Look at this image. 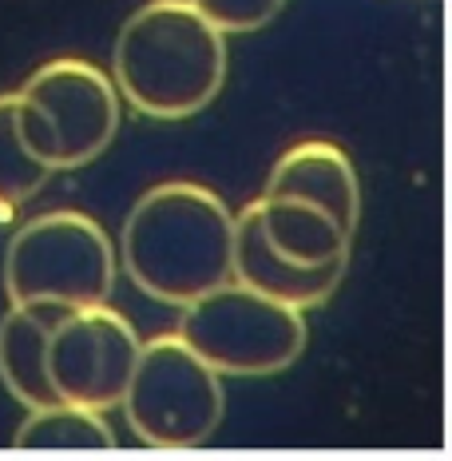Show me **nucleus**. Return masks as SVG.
Here are the masks:
<instances>
[{"label": "nucleus", "mask_w": 452, "mask_h": 461, "mask_svg": "<svg viewBox=\"0 0 452 461\" xmlns=\"http://www.w3.org/2000/svg\"><path fill=\"white\" fill-rule=\"evenodd\" d=\"M235 215L203 184L171 179L143 191L120 235L128 278L147 299L187 306L230 278Z\"/></svg>", "instance_id": "obj_1"}, {"label": "nucleus", "mask_w": 452, "mask_h": 461, "mask_svg": "<svg viewBox=\"0 0 452 461\" xmlns=\"http://www.w3.org/2000/svg\"><path fill=\"white\" fill-rule=\"evenodd\" d=\"M111 84L151 120L199 115L226 84V36L191 0H147L115 36Z\"/></svg>", "instance_id": "obj_2"}, {"label": "nucleus", "mask_w": 452, "mask_h": 461, "mask_svg": "<svg viewBox=\"0 0 452 461\" xmlns=\"http://www.w3.org/2000/svg\"><path fill=\"white\" fill-rule=\"evenodd\" d=\"M120 255L103 223L84 211H44L13 230L4 251L8 303L92 306L108 303Z\"/></svg>", "instance_id": "obj_3"}, {"label": "nucleus", "mask_w": 452, "mask_h": 461, "mask_svg": "<svg viewBox=\"0 0 452 461\" xmlns=\"http://www.w3.org/2000/svg\"><path fill=\"white\" fill-rule=\"evenodd\" d=\"M179 339L223 378H266L306 350V311L226 278L179 306Z\"/></svg>", "instance_id": "obj_4"}, {"label": "nucleus", "mask_w": 452, "mask_h": 461, "mask_svg": "<svg viewBox=\"0 0 452 461\" xmlns=\"http://www.w3.org/2000/svg\"><path fill=\"white\" fill-rule=\"evenodd\" d=\"M21 136L52 171L88 167L111 148L120 131V92L92 60L60 56L40 64L16 88Z\"/></svg>", "instance_id": "obj_5"}, {"label": "nucleus", "mask_w": 452, "mask_h": 461, "mask_svg": "<svg viewBox=\"0 0 452 461\" xmlns=\"http://www.w3.org/2000/svg\"><path fill=\"white\" fill-rule=\"evenodd\" d=\"M120 410L143 446L199 449L223 426V374L210 370L179 334H159L139 346Z\"/></svg>", "instance_id": "obj_6"}, {"label": "nucleus", "mask_w": 452, "mask_h": 461, "mask_svg": "<svg viewBox=\"0 0 452 461\" xmlns=\"http://www.w3.org/2000/svg\"><path fill=\"white\" fill-rule=\"evenodd\" d=\"M143 339L108 303L68 306L48 330V382L56 398L92 410H120Z\"/></svg>", "instance_id": "obj_7"}, {"label": "nucleus", "mask_w": 452, "mask_h": 461, "mask_svg": "<svg viewBox=\"0 0 452 461\" xmlns=\"http://www.w3.org/2000/svg\"><path fill=\"white\" fill-rule=\"evenodd\" d=\"M345 267H350V258H341V263H325V267H297L266 243L254 203H246L235 215L230 278L254 286L258 294H270V299L286 303V306H297V311H314V306H322L341 286Z\"/></svg>", "instance_id": "obj_8"}, {"label": "nucleus", "mask_w": 452, "mask_h": 461, "mask_svg": "<svg viewBox=\"0 0 452 461\" xmlns=\"http://www.w3.org/2000/svg\"><path fill=\"white\" fill-rule=\"evenodd\" d=\"M266 195H294L317 203L350 230H358L361 223L358 171H353V159L330 140H306L282 151V159L274 163L270 179H266Z\"/></svg>", "instance_id": "obj_9"}, {"label": "nucleus", "mask_w": 452, "mask_h": 461, "mask_svg": "<svg viewBox=\"0 0 452 461\" xmlns=\"http://www.w3.org/2000/svg\"><path fill=\"white\" fill-rule=\"evenodd\" d=\"M254 207H258V223H262L266 243L297 267L341 263L353 251V235L358 230L338 223L325 207L306 203V199H294V195H266V191L254 199Z\"/></svg>", "instance_id": "obj_10"}, {"label": "nucleus", "mask_w": 452, "mask_h": 461, "mask_svg": "<svg viewBox=\"0 0 452 461\" xmlns=\"http://www.w3.org/2000/svg\"><path fill=\"white\" fill-rule=\"evenodd\" d=\"M60 311L64 306L8 303L0 319V382L24 410L60 402L48 382V330Z\"/></svg>", "instance_id": "obj_11"}, {"label": "nucleus", "mask_w": 452, "mask_h": 461, "mask_svg": "<svg viewBox=\"0 0 452 461\" xmlns=\"http://www.w3.org/2000/svg\"><path fill=\"white\" fill-rule=\"evenodd\" d=\"M13 441L16 449H115V429L103 410L52 402L28 410Z\"/></svg>", "instance_id": "obj_12"}, {"label": "nucleus", "mask_w": 452, "mask_h": 461, "mask_svg": "<svg viewBox=\"0 0 452 461\" xmlns=\"http://www.w3.org/2000/svg\"><path fill=\"white\" fill-rule=\"evenodd\" d=\"M48 179H52V167L36 159L21 136L16 92H4L0 95V215L28 203L36 191H44Z\"/></svg>", "instance_id": "obj_13"}, {"label": "nucleus", "mask_w": 452, "mask_h": 461, "mask_svg": "<svg viewBox=\"0 0 452 461\" xmlns=\"http://www.w3.org/2000/svg\"><path fill=\"white\" fill-rule=\"evenodd\" d=\"M223 36L262 32L286 8V0H191Z\"/></svg>", "instance_id": "obj_14"}]
</instances>
